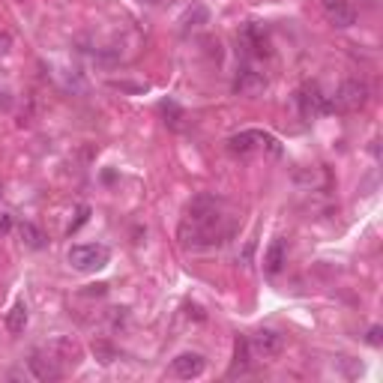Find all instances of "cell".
<instances>
[{
	"label": "cell",
	"mask_w": 383,
	"mask_h": 383,
	"mask_svg": "<svg viewBox=\"0 0 383 383\" xmlns=\"http://www.w3.org/2000/svg\"><path fill=\"white\" fill-rule=\"evenodd\" d=\"M228 236L224 224V201L216 195H198L189 204V213L180 224V240L186 249H213Z\"/></svg>",
	"instance_id": "6da1fadb"
},
{
	"label": "cell",
	"mask_w": 383,
	"mask_h": 383,
	"mask_svg": "<svg viewBox=\"0 0 383 383\" xmlns=\"http://www.w3.org/2000/svg\"><path fill=\"white\" fill-rule=\"evenodd\" d=\"M323 9L332 27H351L356 21V9L347 0H323Z\"/></svg>",
	"instance_id": "30bf717a"
},
{
	"label": "cell",
	"mask_w": 383,
	"mask_h": 383,
	"mask_svg": "<svg viewBox=\"0 0 383 383\" xmlns=\"http://www.w3.org/2000/svg\"><path fill=\"white\" fill-rule=\"evenodd\" d=\"M87 219H90V207H87V204H81V207H78V216H75V222L69 224V231H66V234L72 236V234H75L78 228H81V224H84Z\"/></svg>",
	"instance_id": "d6986e66"
},
{
	"label": "cell",
	"mask_w": 383,
	"mask_h": 383,
	"mask_svg": "<svg viewBox=\"0 0 383 383\" xmlns=\"http://www.w3.org/2000/svg\"><path fill=\"white\" fill-rule=\"evenodd\" d=\"M368 344H380V326H371V330H368Z\"/></svg>",
	"instance_id": "7402d4cb"
},
{
	"label": "cell",
	"mask_w": 383,
	"mask_h": 383,
	"mask_svg": "<svg viewBox=\"0 0 383 383\" xmlns=\"http://www.w3.org/2000/svg\"><path fill=\"white\" fill-rule=\"evenodd\" d=\"M234 90L243 96H261L267 90V75L264 72H255V69H240L236 72V81H234Z\"/></svg>",
	"instance_id": "9c48e42d"
},
{
	"label": "cell",
	"mask_w": 383,
	"mask_h": 383,
	"mask_svg": "<svg viewBox=\"0 0 383 383\" xmlns=\"http://www.w3.org/2000/svg\"><path fill=\"white\" fill-rule=\"evenodd\" d=\"M9 48H13V36H9V33H0V58L9 54Z\"/></svg>",
	"instance_id": "44dd1931"
},
{
	"label": "cell",
	"mask_w": 383,
	"mask_h": 383,
	"mask_svg": "<svg viewBox=\"0 0 383 383\" xmlns=\"http://www.w3.org/2000/svg\"><path fill=\"white\" fill-rule=\"evenodd\" d=\"M25 326H27V306L18 300L13 306V311L6 314V330L13 335H21V332H25Z\"/></svg>",
	"instance_id": "5bb4252c"
},
{
	"label": "cell",
	"mask_w": 383,
	"mask_h": 383,
	"mask_svg": "<svg viewBox=\"0 0 383 383\" xmlns=\"http://www.w3.org/2000/svg\"><path fill=\"white\" fill-rule=\"evenodd\" d=\"M48 351L60 359V363H78L81 359V347H78L75 342H69V339H58V342H51L48 344Z\"/></svg>",
	"instance_id": "4fadbf2b"
},
{
	"label": "cell",
	"mask_w": 383,
	"mask_h": 383,
	"mask_svg": "<svg viewBox=\"0 0 383 383\" xmlns=\"http://www.w3.org/2000/svg\"><path fill=\"white\" fill-rule=\"evenodd\" d=\"M18 234H21V243H25L27 249H42V246H45V236H42V231L36 228V224L25 222V224L18 228Z\"/></svg>",
	"instance_id": "2e32d148"
},
{
	"label": "cell",
	"mask_w": 383,
	"mask_h": 383,
	"mask_svg": "<svg viewBox=\"0 0 383 383\" xmlns=\"http://www.w3.org/2000/svg\"><path fill=\"white\" fill-rule=\"evenodd\" d=\"M204 368H207V363L201 354H180L171 363V375L180 380H195V377L204 375Z\"/></svg>",
	"instance_id": "ba28073f"
},
{
	"label": "cell",
	"mask_w": 383,
	"mask_h": 383,
	"mask_svg": "<svg viewBox=\"0 0 383 383\" xmlns=\"http://www.w3.org/2000/svg\"><path fill=\"white\" fill-rule=\"evenodd\" d=\"M141 4H147V6H156V4H162V0H141Z\"/></svg>",
	"instance_id": "603a6c76"
},
{
	"label": "cell",
	"mask_w": 383,
	"mask_h": 383,
	"mask_svg": "<svg viewBox=\"0 0 383 383\" xmlns=\"http://www.w3.org/2000/svg\"><path fill=\"white\" fill-rule=\"evenodd\" d=\"M9 231H13V216H9V213H0V236H6Z\"/></svg>",
	"instance_id": "ffe728a7"
},
{
	"label": "cell",
	"mask_w": 383,
	"mask_h": 383,
	"mask_svg": "<svg viewBox=\"0 0 383 383\" xmlns=\"http://www.w3.org/2000/svg\"><path fill=\"white\" fill-rule=\"evenodd\" d=\"M66 257H69V267L78 269V273H96V269L108 267L111 249L102 243H84V246H72Z\"/></svg>",
	"instance_id": "7a4b0ae2"
},
{
	"label": "cell",
	"mask_w": 383,
	"mask_h": 383,
	"mask_svg": "<svg viewBox=\"0 0 383 383\" xmlns=\"http://www.w3.org/2000/svg\"><path fill=\"white\" fill-rule=\"evenodd\" d=\"M27 368L33 371V377L45 380V383L63 377V363L48 351V347H45V351H33L30 359H27Z\"/></svg>",
	"instance_id": "5b68a950"
},
{
	"label": "cell",
	"mask_w": 383,
	"mask_h": 383,
	"mask_svg": "<svg viewBox=\"0 0 383 383\" xmlns=\"http://www.w3.org/2000/svg\"><path fill=\"white\" fill-rule=\"evenodd\" d=\"M368 102V84L365 81H344L332 99L335 111H359Z\"/></svg>",
	"instance_id": "8992f818"
},
{
	"label": "cell",
	"mask_w": 383,
	"mask_h": 383,
	"mask_svg": "<svg viewBox=\"0 0 383 383\" xmlns=\"http://www.w3.org/2000/svg\"><path fill=\"white\" fill-rule=\"evenodd\" d=\"M257 147L269 150V156H281L278 138H273L269 132H261V129H246V132L231 135V138H228V150L236 153V156H246V153H252Z\"/></svg>",
	"instance_id": "3957f363"
},
{
	"label": "cell",
	"mask_w": 383,
	"mask_h": 383,
	"mask_svg": "<svg viewBox=\"0 0 383 383\" xmlns=\"http://www.w3.org/2000/svg\"><path fill=\"white\" fill-rule=\"evenodd\" d=\"M159 114L165 117V123H171V126H177V123L183 120V111H180V105L174 102V99H162V102H159Z\"/></svg>",
	"instance_id": "e0dca14e"
},
{
	"label": "cell",
	"mask_w": 383,
	"mask_h": 383,
	"mask_svg": "<svg viewBox=\"0 0 383 383\" xmlns=\"http://www.w3.org/2000/svg\"><path fill=\"white\" fill-rule=\"evenodd\" d=\"M210 25V9L204 4H195V6H189L183 18H180V30L183 33H192V30H198V27H204Z\"/></svg>",
	"instance_id": "7c38bea8"
},
{
	"label": "cell",
	"mask_w": 383,
	"mask_h": 383,
	"mask_svg": "<svg viewBox=\"0 0 383 383\" xmlns=\"http://www.w3.org/2000/svg\"><path fill=\"white\" fill-rule=\"evenodd\" d=\"M288 264V246H285V240H273L269 243V249L264 252V269L269 276H278L281 273V267Z\"/></svg>",
	"instance_id": "8fae6325"
},
{
	"label": "cell",
	"mask_w": 383,
	"mask_h": 383,
	"mask_svg": "<svg viewBox=\"0 0 383 383\" xmlns=\"http://www.w3.org/2000/svg\"><path fill=\"white\" fill-rule=\"evenodd\" d=\"M297 105H300V114L306 117V120H314V117H326V114H332V99L330 96H323L321 93V87L318 84H306L297 93Z\"/></svg>",
	"instance_id": "277c9868"
},
{
	"label": "cell",
	"mask_w": 383,
	"mask_h": 383,
	"mask_svg": "<svg viewBox=\"0 0 383 383\" xmlns=\"http://www.w3.org/2000/svg\"><path fill=\"white\" fill-rule=\"evenodd\" d=\"M93 354H96V359H99V363H102V365H111V363H114V359H117L114 347H108L105 342H96V344H93Z\"/></svg>",
	"instance_id": "ac0fdd59"
},
{
	"label": "cell",
	"mask_w": 383,
	"mask_h": 383,
	"mask_svg": "<svg viewBox=\"0 0 383 383\" xmlns=\"http://www.w3.org/2000/svg\"><path fill=\"white\" fill-rule=\"evenodd\" d=\"M249 347H255V354H257V356L273 359V356H278L281 351H285V339H281V335H278L276 330H257V332L252 335Z\"/></svg>",
	"instance_id": "52a82bcc"
},
{
	"label": "cell",
	"mask_w": 383,
	"mask_h": 383,
	"mask_svg": "<svg viewBox=\"0 0 383 383\" xmlns=\"http://www.w3.org/2000/svg\"><path fill=\"white\" fill-rule=\"evenodd\" d=\"M246 368H249V339L236 335V342H234V368H231V375H236V371H246Z\"/></svg>",
	"instance_id": "9a60e30c"
}]
</instances>
